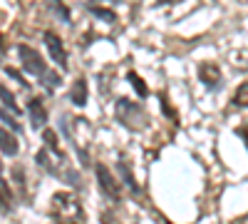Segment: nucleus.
I'll return each instance as SVG.
<instances>
[{
    "instance_id": "17",
    "label": "nucleus",
    "mask_w": 248,
    "mask_h": 224,
    "mask_svg": "<svg viewBox=\"0 0 248 224\" xmlns=\"http://www.w3.org/2000/svg\"><path fill=\"white\" fill-rule=\"evenodd\" d=\"M90 13H94L99 20H105V23H114V13H112V8H97V5H90Z\"/></svg>"
},
{
    "instance_id": "5",
    "label": "nucleus",
    "mask_w": 248,
    "mask_h": 224,
    "mask_svg": "<svg viewBox=\"0 0 248 224\" xmlns=\"http://www.w3.org/2000/svg\"><path fill=\"white\" fill-rule=\"evenodd\" d=\"M67 137L72 139V145H75V150L79 152V157H82V162L87 165V147H90V142H92V127L87 125L85 120H70V132H67Z\"/></svg>"
},
{
    "instance_id": "1",
    "label": "nucleus",
    "mask_w": 248,
    "mask_h": 224,
    "mask_svg": "<svg viewBox=\"0 0 248 224\" xmlns=\"http://www.w3.org/2000/svg\"><path fill=\"white\" fill-rule=\"evenodd\" d=\"M37 165L43 167L47 174L67 182L72 187H79V177L77 172L72 170L70 159L65 155V150L60 147V139H57V132L55 130H43V150L37 152Z\"/></svg>"
},
{
    "instance_id": "16",
    "label": "nucleus",
    "mask_w": 248,
    "mask_h": 224,
    "mask_svg": "<svg viewBox=\"0 0 248 224\" xmlns=\"http://www.w3.org/2000/svg\"><path fill=\"white\" fill-rule=\"evenodd\" d=\"M52 10H55V15L62 20V23H70V10L65 8V5H62V0H50V3H47Z\"/></svg>"
},
{
    "instance_id": "19",
    "label": "nucleus",
    "mask_w": 248,
    "mask_h": 224,
    "mask_svg": "<svg viewBox=\"0 0 248 224\" xmlns=\"http://www.w3.org/2000/svg\"><path fill=\"white\" fill-rule=\"evenodd\" d=\"M238 135H241V139L246 142V147H248V125H243V127H238Z\"/></svg>"
},
{
    "instance_id": "12",
    "label": "nucleus",
    "mask_w": 248,
    "mask_h": 224,
    "mask_svg": "<svg viewBox=\"0 0 248 224\" xmlns=\"http://www.w3.org/2000/svg\"><path fill=\"white\" fill-rule=\"evenodd\" d=\"M0 97H3V112L5 115H10V117H20V115H23V112H20L17 110V105H15V97H13V92L8 90V87H3V90H0Z\"/></svg>"
},
{
    "instance_id": "3",
    "label": "nucleus",
    "mask_w": 248,
    "mask_h": 224,
    "mask_svg": "<svg viewBox=\"0 0 248 224\" xmlns=\"http://www.w3.org/2000/svg\"><path fill=\"white\" fill-rule=\"evenodd\" d=\"M47 214L55 224H85V209L75 192H55L50 197Z\"/></svg>"
},
{
    "instance_id": "2",
    "label": "nucleus",
    "mask_w": 248,
    "mask_h": 224,
    "mask_svg": "<svg viewBox=\"0 0 248 224\" xmlns=\"http://www.w3.org/2000/svg\"><path fill=\"white\" fill-rule=\"evenodd\" d=\"M17 55H20V63H23L25 72H28V75H32V77H35L37 83L43 85L50 95H52V90H57V87H60L62 77L47 68V63L43 60V55H40L35 48H30V45H17Z\"/></svg>"
},
{
    "instance_id": "4",
    "label": "nucleus",
    "mask_w": 248,
    "mask_h": 224,
    "mask_svg": "<svg viewBox=\"0 0 248 224\" xmlns=\"http://www.w3.org/2000/svg\"><path fill=\"white\" fill-rule=\"evenodd\" d=\"M114 115H117V120L122 122L124 127H129V130H134V132L144 130V127H147V122H149V120H147V112H144V107H141L139 103H132V100H127V97L117 100Z\"/></svg>"
},
{
    "instance_id": "15",
    "label": "nucleus",
    "mask_w": 248,
    "mask_h": 224,
    "mask_svg": "<svg viewBox=\"0 0 248 224\" xmlns=\"http://www.w3.org/2000/svg\"><path fill=\"white\" fill-rule=\"evenodd\" d=\"M127 80L134 85V90H137V95H139V97H149V87L144 85V80H141L134 70H129V72H127Z\"/></svg>"
},
{
    "instance_id": "11",
    "label": "nucleus",
    "mask_w": 248,
    "mask_h": 224,
    "mask_svg": "<svg viewBox=\"0 0 248 224\" xmlns=\"http://www.w3.org/2000/svg\"><path fill=\"white\" fill-rule=\"evenodd\" d=\"M0 142H3V155L5 157H15L17 155V137L5 125H3V132H0Z\"/></svg>"
},
{
    "instance_id": "14",
    "label": "nucleus",
    "mask_w": 248,
    "mask_h": 224,
    "mask_svg": "<svg viewBox=\"0 0 248 224\" xmlns=\"http://www.w3.org/2000/svg\"><path fill=\"white\" fill-rule=\"evenodd\" d=\"M119 172H122V179L132 187V192H134V194H139V187H137V182H134V174H132V170L127 167V159H124V157L119 159Z\"/></svg>"
},
{
    "instance_id": "18",
    "label": "nucleus",
    "mask_w": 248,
    "mask_h": 224,
    "mask_svg": "<svg viewBox=\"0 0 248 224\" xmlns=\"http://www.w3.org/2000/svg\"><path fill=\"white\" fill-rule=\"evenodd\" d=\"M0 187H3V214H10V209H13V190L8 187V179H3V185H0Z\"/></svg>"
},
{
    "instance_id": "10",
    "label": "nucleus",
    "mask_w": 248,
    "mask_h": 224,
    "mask_svg": "<svg viewBox=\"0 0 248 224\" xmlns=\"http://www.w3.org/2000/svg\"><path fill=\"white\" fill-rule=\"evenodd\" d=\"M70 100H72V105H77V107H85L87 105V83L82 77L75 80V85L70 90Z\"/></svg>"
},
{
    "instance_id": "20",
    "label": "nucleus",
    "mask_w": 248,
    "mask_h": 224,
    "mask_svg": "<svg viewBox=\"0 0 248 224\" xmlns=\"http://www.w3.org/2000/svg\"><path fill=\"white\" fill-rule=\"evenodd\" d=\"M159 3H169V0H159Z\"/></svg>"
},
{
    "instance_id": "7",
    "label": "nucleus",
    "mask_w": 248,
    "mask_h": 224,
    "mask_svg": "<svg viewBox=\"0 0 248 224\" xmlns=\"http://www.w3.org/2000/svg\"><path fill=\"white\" fill-rule=\"evenodd\" d=\"M28 115H30V125L35 130H43L47 122V110H45V100L40 95L28 97Z\"/></svg>"
},
{
    "instance_id": "9",
    "label": "nucleus",
    "mask_w": 248,
    "mask_h": 224,
    "mask_svg": "<svg viewBox=\"0 0 248 224\" xmlns=\"http://www.w3.org/2000/svg\"><path fill=\"white\" fill-rule=\"evenodd\" d=\"M199 80L209 87V90H214V87H218L221 85V70H218V65H214V63H201L199 65Z\"/></svg>"
},
{
    "instance_id": "13",
    "label": "nucleus",
    "mask_w": 248,
    "mask_h": 224,
    "mask_svg": "<svg viewBox=\"0 0 248 224\" xmlns=\"http://www.w3.org/2000/svg\"><path fill=\"white\" fill-rule=\"evenodd\" d=\"M231 105L233 107H248V83H243V85L236 87V92L231 97Z\"/></svg>"
},
{
    "instance_id": "6",
    "label": "nucleus",
    "mask_w": 248,
    "mask_h": 224,
    "mask_svg": "<svg viewBox=\"0 0 248 224\" xmlns=\"http://www.w3.org/2000/svg\"><path fill=\"white\" fill-rule=\"evenodd\" d=\"M94 174H97V182H99V187H102V194H105L107 199L112 202H119L122 199V185L117 182V177L102 165V162H97L94 165Z\"/></svg>"
},
{
    "instance_id": "8",
    "label": "nucleus",
    "mask_w": 248,
    "mask_h": 224,
    "mask_svg": "<svg viewBox=\"0 0 248 224\" xmlns=\"http://www.w3.org/2000/svg\"><path fill=\"white\" fill-rule=\"evenodd\" d=\"M43 37H45V45H47L50 57L55 60V63H57L62 70H67V52H65V45H62V40H60L55 33H50V30H47Z\"/></svg>"
}]
</instances>
